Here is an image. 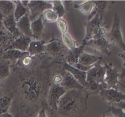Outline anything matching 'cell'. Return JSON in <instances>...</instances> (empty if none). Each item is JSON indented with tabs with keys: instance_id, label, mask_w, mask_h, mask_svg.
<instances>
[{
	"instance_id": "obj_19",
	"label": "cell",
	"mask_w": 125,
	"mask_h": 117,
	"mask_svg": "<svg viewBox=\"0 0 125 117\" xmlns=\"http://www.w3.org/2000/svg\"><path fill=\"white\" fill-rule=\"evenodd\" d=\"M14 40L13 36L5 29L3 24H0V49L5 50Z\"/></svg>"
},
{
	"instance_id": "obj_22",
	"label": "cell",
	"mask_w": 125,
	"mask_h": 117,
	"mask_svg": "<svg viewBox=\"0 0 125 117\" xmlns=\"http://www.w3.org/2000/svg\"><path fill=\"white\" fill-rule=\"evenodd\" d=\"M103 58L101 56L97 55H91V54L86 53L84 52L80 56L78 63L83 65L85 66H92L95 64L99 60H101Z\"/></svg>"
},
{
	"instance_id": "obj_9",
	"label": "cell",
	"mask_w": 125,
	"mask_h": 117,
	"mask_svg": "<svg viewBox=\"0 0 125 117\" xmlns=\"http://www.w3.org/2000/svg\"><path fill=\"white\" fill-rule=\"evenodd\" d=\"M104 62V66L106 69V72H105V77L104 79V82L107 85V89H114L117 90V85H121L125 88V86L121 84L119 81V71L116 67H113L111 63H107L104 61L102 60Z\"/></svg>"
},
{
	"instance_id": "obj_24",
	"label": "cell",
	"mask_w": 125,
	"mask_h": 117,
	"mask_svg": "<svg viewBox=\"0 0 125 117\" xmlns=\"http://www.w3.org/2000/svg\"><path fill=\"white\" fill-rule=\"evenodd\" d=\"M11 63L9 60L1 59H0V84H3L10 75V67Z\"/></svg>"
},
{
	"instance_id": "obj_4",
	"label": "cell",
	"mask_w": 125,
	"mask_h": 117,
	"mask_svg": "<svg viewBox=\"0 0 125 117\" xmlns=\"http://www.w3.org/2000/svg\"><path fill=\"white\" fill-rule=\"evenodd\" d=\"M70 49L59 39L53 38L46 43L45 54L52 59L61 61H66V58L70 53Z\"/></svg>"
},
{
	"instance_id": "obj_12",
	"label": "cell",
	"mask_w": 125,
	"mask_h": 117,
	"mask_svg": "<svg viewBox=\"0 0 125 117\" xmlns=\"http://www.w3.org/2000/svg\"><path fill=\"white\" fill-rule=\"evenodd\" d=\"M62 69L72 73L73 76L83 87L85 89L88 87L89 84L87 82V72L75 69V67L68 65L66 61L62 64Z\"/></svg>"
},
{
	"instance_id": "obj_38",
	"label": "cell",
	"mask_w": 125,
	"mask_h": 117,
	"mask_svg": "<svg viewBox=\"0 0 125 117\" xmlns=\"http://www.w3.org/2000/svg\"><path fill=\"white\" fill-rule=\"evenodd\" d=\"M118 56H119V58H122V59L124 60V63H123V67H125V55H124L123 53H119V54H118Z\"/></svg>"
},
{
	"instance_id": "obj_6",
	"label": "cell",
	"mask_w": 125,
	"mask_h": 117,
	"mask_svg": "<svg viewBox=\"0 0 125 117\" xmlns=\"http://www.w3.org/2000/svg\"><path fill=\"white\" fill-rule=\"evenodd\" d=\"M105 37L111 45H116L118 46L125 53V43L123 39L122 33L121 30L120 16L117 13H115L112 28L109 32L106 33Z\"/></svg>"
},
{
	"instance_id": "obj_33",
	"label": "cell",
	"mask_w": 125,
	"mask_h": 117,
	"mask_svg": "<svg viewBox=\"0 0 125 117\" xmlns=\"http://www.w3.org/2000/svg\"><path fill=\"white\" fill-rule=\"evenodd\" d=\"M94 65L92 66H85L83 65H82V64L79 63H77L75 65H74L72 67H75V69H78V70H81V71H85V72H87V71H89L91 68H92Z\"/></svg>"
},
{
	"instance_id": "obj_14",
	"label": "cell",
	"mask_w": 125,
	"mask_h": 117,
	"mask_svg": "<svg viewBox=\"0 0 125 117\" xmlns=\"http://www.w3.org/2000/svg\"><path fill=\"white\" fill-rule=\"evenodd\" d=\"M32 40L33 39L30 37H28L23 35H21L14 40L11 43V44L6 49H17V50H19L22 52H28L29 45Z\"/></svg>"
},
{
	"instance_id": "obj_30",
	"label": "cell",
	"mask_w": 125,
	"mask_h": 117,
	"mask_svg": "<svg viewBox=\"0 0 125 117\" xmlns=\"http://www.w3.org/2000/svg\"><path fill=\"white\" fill-rule=\"evenodd\" d=\"M42 15L44 18V21L49 22V23L56 22L58 18V15L52 10V9L46 10L42 14Z\"/></svg>"
},
{
	"instance_id": "obj_29",
	"label": "cell",
	"mask_w": 125,
	"mask_h": 117,
	"mask_svg": "<svg viewBox=\"0 0 125 117\" xmlns=\"http://www.w3.org/2000/svg\"><path fill=\"white\" fill-rule=\"evenodd\" d=\"M62 41L66 47H68L70 50H73L77 47L76 41L73 39L68 32L62 34Z\"/></svg>"
},
{
	"instance_id": "obj_34",
	"label": "cell",
	"mask_w": 125,
	"mask_h": 117,
	"mask_svg": "<svg viewBox=\"0 0 125 117\" xmlns=\"http://www.w3.org/2000/svg\"><path fill=\"white\" fill-rule=\"evenodd\" d=\"M36 117H47L46 115V108L43 107L41 110L38 112Z\"/></svg>"
},
{
	"instance_id": "obj_10",
	"label": "cell",
	"mask_w": 125,
	"mask_h": 117,
	"mask_svg": "<svg viewBox=\"0 0 125 117\" xmlns=\"http://www.w3.org/2000/svg\"><path fill=\"white\" fill-rule=\"evenodd\" d=\"M99 94L102 100L108 102L110 105L125 101V94L114 89H102Z\"/></svg>"
},
{
	"instance_id": "obj_3",
	"label": "cell",
	"mask_w": 125,
	"mask_h": 117,
	"mask_svg": "<svg viewBox=\"0 0 125 117\" xmlns=\"http://www.w3.org/2000/svg\"><path fill=\"white\" fill-rule=\"evenodd\" d=\"M104 27L103 17L97 13L85 24V35L82 43H86L91 39H97L105 37L107 33Z\"/></svg>"
},
{
	"instance_id": "obj_23",
	"label": "cell",
	"mask_w": 125,
	"mask_h": 117,
	"mask_svg": "<svg viewBox=\"0 0 125 117\" xmlns=\"http://www.w3.org/2000/svg\"><path fill=\"white\" fill-rule=\"evenodd\" d=\"M15 7L13 1H0V11L4 18L13 15Z\"/></svg>"
},
{
	"instance_id": "obj_37",
	"label": "cell",
	"mask_w": 125,
	"mask_h": 117,
	"mask_svg": "<svg viewBox=\"0 0 125 117\" xmlns=\"http://www.w3.org/2000/svg\"><path fill=\"white\" fill-rule=\"evenodd\" d=\"M0 117H13V115L11 113H10L9 112L5 113H3V114L0 115Z\"/></svg>"
},
{
	"instance_id": "obj_27",
	"label": "cell",
	"mask_w": 125,
	"mask_h": 117,
	"mask_svg": "<svg viewBox=\"0 0 125 117\" xmlns=\"http://www.w3.org/2000/svg\"><path fill=\"white\" fill-rule=\"evenodd\" d=\"M12 99V96L10 95L0 97V115L8 112L11 105Z\"/></svg>"
},
{
	"instance_id": "obj_39",
	"label": "cell",
	"mask_w": 125,
	"mask_h": 117,
	"mask_svg": "<svg viewBox=\"0 0 125 117\" xmlns=\"http://www.w3.org/2000/svg\"><path fill=\"white\" fill-rule=\"evenodd\" d=\"M3 19H4V17H3L1 12V11H0V24H3Z\"/></svg>"
},
{
	"instance_id": "obj_25",
	"label": "cell",
	"mask_w": 125,
	"mask_h": 117,
	"mask_svg": "<svg viewBox=\"0 0 125 117\" xmlns=\"http://www.w3.org/2000/svg\"><path fill=\"white\" fill-rule=\"evenodd\" d=\"M13 2L16 6L13 15L15 19L17 22L20 18L28 13V9L27 7L23 6L21 1H13Z\"/></svg>"
},
{
	"instance_id": "obj_18",
	"label": "cell",
	"mask_w": 125,
	"mask_h": 117,
	"mask_svg": "<svg viewBox=\"0 0 125 117\" xmlns=\"http://www.w3.org/2000/svg\"><path fill=\"white\" fill-rule=\"evenodd\" d=\"M85 46V43H82L80 46L73 50L70 51L68 55L66 58V62L71 66H73L77 63L80 55L84 53V48Z\"/></svg>"
},
{
	"instance_id": "obj_2",
	"label": "cell",
	"mask_w": 125,
	"mask_h": 117,
	"mask_svg": "<svg viewBox=\"0 0 125 117\" xmlns=\"http://www.w3.org/2000/svg\"><path fill=\"white\" fill-rule=\"evenodd\" d=\"M89 96L85 89L67 91L53 115L56 117H82L88 109Z\"/></svg>"
},
{
	"instance_id": "obj_16",
	"label": "cell",
	"mask_w": 125,
	"mask_h": 117,
	"mask_svg": "<svg viewBox=\"0 0 125 117\" xmlns=\"http://www.w3.org/2000/svg\"><path fill=\"white\" fill-rule=\"evenodd\" d=\"M17 26L18 31L25 36L33 39L32 30H31V22L29 19V14H26L17 22Z\"/></svg>"
},
{
	"instance_id": "obj_40",
	"label": "cell",
	"mask_w": 125,
	"mask_h": 117,
	"mask_svg": "<svg viewBox=\"0 0 125 117\" xmlns=\"http://www.w3.org/2000/svg\"><path fill=\"white\" fill-rule=\"evenodd\" d=\"M4 49H0V59H1V56L3 55V53L4 52Z\"/></svg>"
},
{
	"instance_id": "obj_28",
	"label": "cell",
	"mask_w": 125,
	"mask_h": 117,
	"mask_svg": "<svg viewBox=\"0 0 125 117\" xmlns=\"http://www.w3.org/2000/svg\"><path fill=\"white\" fill-rule=\"evenodd\" d=\"M52 5V10L58 15V18H61L66 13L64 6L61 1H51Z\"/></svg>"
},
{
	"instance_id": "obj_20",
	"label": "cell",
	"mask_w": 125,
	"mask_h": 117,
	"mask_svg": "<svg viewBox=\"0 0 125 117\" xmlns=\"http://www.w3.org/2000/svg\"><path fill=\"white\" fill-rule=\"evenodd\" d=\"M46 44V42L45 41L32 40L29 45L28 53L32 56L44 53Z\"/></svg>"
},
{
	"instance_id": "obj_15",
	"label": "cell",
	"mask_w": 125,
	"mask_h": 117,
	"mask_svg": "<svg viewBox=\"0 0 125 117\" xmlns=\"http://www.w3.org/2000/svg\"><path fill=\"white\" fill-rule=\"evenodd\" d=\"M44 22L42 15L37 20L31 22V30L34 40L40 41L42 38L44 30Z\"/></svg>"
},
{
	"instance_id": "obj_5",
	"label": "cell",
	"mask_w": 125,
	"mask_h": 117,
	"mask_svg": "<svg viewBox=\"0 0 125 117\" xmlns=\"http://www.w3.org/2000/svg\"><path fill=\"white\" fill-rule=\"evenodd\" d=\"M52 84L61 85L66 91L73 89H84L83 87L76 80L73 75L63 69L53 77Z\"/></svg>"
},
{
	"instance_id": "obj_32",
	"label": "cell",
	"mask_w": 125,
	"mask_h": 117,
	"mask_svg": "<svg viewBox=\"0 0 125 117\" xmlns=\"http://www.w3.org/2000/svg\"><path fill=\"white\" fill-rule=\"evenodd\" d=\"M57 25L60 31V32L62 34H65L68 31V25L65 20L62 18H58L56 21Z\"/></svg>"
},
{
	"instance_id": "obj_13",
	"label": "cell",
	"mask_w": 125,
	"mask_h": 117,
	"mask_svg": "<svg viewBox=\"0 0 125 117\" xmlns=\"http://www.w3.org/2000/svg\"><path fill=\"white\" fill-rule=\"evenodd\" d=\"M94 3V8L92 12L89 16L87 21L90 20L93 18L95 14L98 13L101 17H104V13L105 11H107L112 7L115 1H93Z\"/></svg>"
},
{
	"instance_id": "obj_1",
	"label": "cell",
	"mask_w": 125,
	"mask_h": 117,
	"mask_svg": "<svg viewBox=\"0 0 125 117\" xmlns=\"http://www.w3.org/2000/svg\"><path fill=\"white\" fill-rule=\"evenodd\" d=\"M64 62L43 53L33 56L29 65L11 66L14 84L8 95L13 97L11 106L16 109V117H34L43 107L47 108L52 78L62 70Z\"/></svg>"
},
{
	"instance_id": "obj_26",
	"label": "cell",
	"mask_w": 125,
	"mask_h": 117,
	"mask_svg": "<svg viewBox=\"0 0 125 117\" xmlns=\"http://www.w3.org/2000/svg\"><path fill=\"white\" fill-rule=\"evenodd\" d=\"M74 8L80 11L84 15L89 16L94 8V3L93 1H87L81 5H75Z\"/></svg>"
},
{
	"instance_id": "obj_11",
	"label": "cell",
	"mask_w": 125,
	"mask_h": 117,
	"mask_svg": "<svg viewBox=\"0 0 125 117\" xmlns=\"http://www.w3.org/2000/svg\"><path fill=\"white\" fill-rule=\"evenodd\" d=\"M85 46H89L91 48L99 51L106 55H111V52L109 50L111 44L109 43V41L105 39V37L97 39H91L87 41L85 43Z\"/></svg>"
},
{
	"instance_id": "obj_21",
	"label": "cell",
	"mask_w": 125,
	"mask_h": 117,
	"mask_svg": "<svg viewBox=\"0 0 125 117\" xmlns=\"http://www.w3.org/2000/svg\"><path fill=\"white\" fill-rule=\"evenodd\" d=\"M25 53V52L20 51L17 49H6L3 53L1 59L9 60L11 63V65H13L23 56Z\"/></svg>"
},
{
	"instance_id": "obj_31",
	"label": "cell",
	"mask_w": 125,
	"mask_h": 117,
	"mask_svg": "<svg viewBox=\"0 0 125 117\" xmlns=\"http://www.w3.org/2000/svg\"><path fill=\"white\" fill-rule=\"evenodd\" d=\"M107 111L111 113L114 117H125V110L123 108L109 105L107 108Z\"/></svg>"
},
{
	"instance_id": "obj_35",
	"label": "cell",
	"mask_w": 125,
	"mask_h": 117,
	"mask_svg": "<svg viewBox=\"0 0 125 117\" xmlns=\"http://www.w3.org/2000/svg\"><path fill=\"white\" fill-rule=\"evenodd\" d=\"M112 105V106H116V107H118V108H123V109L125 110V101H122V102H121V103H116V104H114V105Z\"/></svg>"
},
{
	"instance_id": "obj_17",
	"label": "cell",
	"mask_w": 125,
	"mask_h": 117,
	"mask_svg": "<svg viewBox=\"0 0 125 117\" xmlns=\"http://www.w3.org/2000/svg\"><path fill=\"white\" fill-rule=\"evenodd\" d=\"M3 24L5 29L13 36L15 39L23 35L20 33V31H18V28H17V22L15 19L14 15H11L9 17L4 18Z\"/></svg>"
},
{
	"instance_id": "obj_41",
	"label": "cell",
	"mask_w": 125,
	"mask_h": 117,
	"mask_svg": "<svg viewBox=\"0 0 125 117\" xmlns=\"http://www.w3.org/2000/svg\"><path fill=\"white\" fill-rule=\"evenodd\" d=\"M124 54V55H125V53H123Z\"/></svg>"
},
{
	"instance_id": "obj_8",
	"label": "cell",
	"mask_w": 125,
	"mask_h": 117,
	"mask_svg": "<svg viewBox=\"0 0 125 117\" xmlns=\"http://www.w3.org/2000/svg\"><path fill=\"white\" fill-rule=\"evenodd\" d=\"M66 92V91L62 86L57 84H52L49 89L47 97V107L53 114L57 111L60 99Z\"/></svg>"
},
{
	"instance_id": "obj_36",
	"label": "cell",
	"mask_w": 125,
	"mask_h": 117,
	"mask_svg": "<svg viewBox=\"0 0 125 117\" xmlns=\"http://www.w3.org/2000/svg\"><path fill=\"white\" fill-rule=\"evenodd\" d=\"M124 77H125V67H123V69H122V72L121 73H120L119 75V79H123Z\"/></svg>"
},
{
	"instance_id": "obj_7",
	"label": "cell",
	"mask_w": 125,
	"mask_h": 117,
	"mask_svg": "<svg viewBox=\"0 0 125 117\" xmlns=\"http://www.w3.org/2000/svg\"><path fill=\"white\" fill-rule=\"evenodd\" d=\"M52 5L50 1H30L27 5L28 14L30 21L37 20L45 11L52 9Z\"/></svg>"
}]
</instances>
